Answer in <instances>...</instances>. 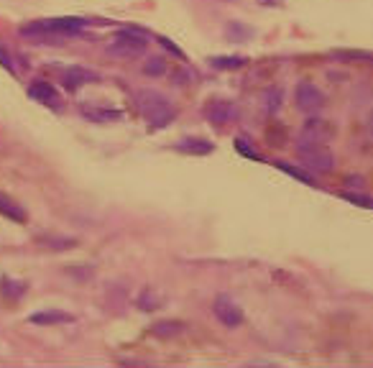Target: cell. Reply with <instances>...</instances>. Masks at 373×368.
Listing matches in <instances>:
<instances>
[{"label": "cell", "mask_w": 373, "mask_h": 368, "mask_svg": "<svg viewBox=\"0 0 373 368\" xmlns=\"http://www.w3.org/2000/svg\"><path fill=\"white\" fill-rule=\"evenodd\" d=\"M90 23L85 18H74V15H64V18H41V21H31L29 26H21L18 34L23 39L36 44H51L59 46V41L74 39L87 29Z\"/></svg>", "instance_id": "cell-1"}, {"label": "cell", "mask_w": 373, "mask_h": 368, "mask_svg": "<svg viewBox=\"0 0 373 368\" xmlns=\"http://www.w3.org/2000/svg\"><path fill=\"white\" fill-rule=\"evenodd\" d=\"M136 105L138 113L151 128H166L176 121V107L169 98H164L156 90H141L136 92Z\"/></svg>", "instance_id": "cell-2"}, {"label": "cell", "mask_w": 373, "mask_h": 368, "mask_svg": "<svg viewBox=\"0 0 373 368\" xmlns=\"http://www.w3.org/2000/svg\"><path fill=\"white\" fill-rule=\"evenodd\" d=\"M148 34L141 29H120L113 36V41L107 44V54L118 59H136L146 54L148 49Z\"/></svg>", "instance_id": "cell-3"}, {"label": "cell", "mask_w": 373, "mask_h": 368, "mask_svg": "<svg viewBox=\"0 0 373 368\" xmlns=\"http://www.w3.org/2000/svg\"><path fill=\"white\" fill-rule=\"evenodd\" d=\"M299 162L310 174H330L335 169V156L330 149H325V143H307V146H296Z\"/></svg>", "instance_id": "cell-4"}, {"label": "cell", "mask_w": 373, "mask_h": 368, "mask_svg": "<svg viewBox=\"0 0 373 368\" xmlns=\"http://www.w3.org/2000/svg\"><path fill=\"white\" fill-rule=\"evenodd\" d=\"M294 105L307 115H317L325 107V95L315 82H299L294 90Z\"/></svg>", "instance_id": "cell-5"}, {"label": "cell", "mask_w": 373, "mask_h": 368, "mask_svg": "<svg viewBox=\"0 0 373 368\" xmlns=\"http://www.w3.org/2000/svg\"><path fill=\"white\" fill-rule=\"evenodd\" d=\"M335 136V128L330 121H322V118H315L310 115V121L304 123L299 136H296V146H307V143H327Z\"/></svg>", "instance_id": "cell-6"}, {"label": "cell", "mask_w": 373, "mask_h": 368, "mask_svg": "<svg viewBox=\"0 0 373 368\" xmlns=\"http://www.w3.org/2000/svg\"><path fill=\"white\" fill-rule=\"evenodd\" d=\"M100 72L90 70V67H82V64H72V67H67L62 74V85L67 92H77L79 87L85 85H95V82H100Z\"/></svg>", "instance_id": "cell-7"}, {"label": "cell", "mask_w": 373, "mask_h": 368, "mask_svg": "<svg viewBox=\"0 0 373 368\" xmlns=\"http://www.w3.org/2000/svg\"><path fill=\"white\" fill-rule=\"evenodd\" d=\"M212 315H215V320H218L223 327H238L240 322H243V310H240L235 302H233L228 294H220L215 302H212Z\"/></svg>", "instance_id": "cell-8"}, {"label": "cell", "mask_w": 373, "mask_h": 368, "mask_svg": "<svg viewBox=\"0 0 373 368\" xmlns=\"http://www.w3.org/2000/svg\"><path fill=\"white\" fill-rule=\"evenodd\" d=\"M204 118L212 123L215 128H223L228 123L238 121V107L233 105L230 100H210L204 105Z\"/></svg>", "instance_id": "cell-9"}, {"label": "cell", "mask_w": 373, "mask_h": 368, "mask_svg": "<svg viewBox=\"0 0 373 368\" xmlns=\"http://www.w3.org/2000/svg\"><path fill=\"white\" fill-rule=\"evenodd\" d=\"M29 98L41 103V105L51 107V110H59L62 107V95L54 85H49L46 79H34L29 85Z\"/></svg>", "instance_id": "cell-10"}, {"label": "cell", "mask_w": 373, "mask_h": 368, "mask_svg": "<svg viewBox=\"0 0 373 368\" xmlns=\"http://www.w3.org/2000/svg\"><path fill=\"white\" fill-rule=\"evenodd\" d=\"M174 151H179V154H192V156H204L215 151V143L207 141V138L190 136V138H179V141L174 143Z\"/></svg>", "instance_id": "cell-11"}, {"label": "cell", "mask_w": 373, "mask_h": 368, "mask_svg": "<svg viewBox=\"0 0 373 368\" xmlns=\"http://www.w3.org/2000/svg\"><path fill=\"white\" fill-rule=\"evenodd\" d=\"M79 113H82V118H87L90 123H98V126H107V123H115L123 118L120 110H107V107H100V105H87Z\"/></svg>", "instance_id": "cell-12"}, {"label": "cell", "mask_w": 373, "mask_h": 368, "mask_svg": "<svg viewBox=\"0 0 373 368\" xmlns=\"http://www.w3.org/2000/svg\"><path fill=\"white\" fill-rule=\"evenodd\" d=\"M31 322L34 325H64V322H74L70 312H62V310H44V312H34L31 315Z\"/></svg>", "instance_id": "cell-13"}, {"label": "cell", "mask_w": 373, "mask_h": 368, "mask_svg": "<svg viewBox=\"0 0 373 368\" xmlns=\"http://www.w3.org/2000/svg\"><path fill=\"white\" fill-rule=\"evenodd\" d=\"M0 215L8 218V220H13V223H26V220H29L26 210H23L15 199H11L8 195H3V192H0Z\"/></svg>", "instance_id": "cell-14"}, {"label": "cell", "mask_w": 373, "mask_h": 368, "mask_svg": "<svg viewBox=\"0 0 373 368\" xmlns=\"http://www.w3.org/2000/svg\"><path fill=\"white\" fill-rule=\"evenodd\" d=\"M184 330H187V325L179 322V320H162V322H154V325H151V333H154L156 338H174V335L184 333Z\"/></svg>", "instance_id": "cell-15"}, {"label": "cell", "mask_w": 373, "mask_h": 368, "mask_svg": "<svg viewBox=\"0 0 373 368\" xmlns=\"http://www.w3.org/2000/svg\"><path fill=\"white\" fill-rule=\"evenodd\" d=\"M210 64L215 70L225 72V70H240V67H246L248 59L246 57H212Z\"/></svg>", "instance_id": "cell-16"}, {"label": "cell", "mask_w": 373, "mask_h": 368, "mask_svg": "<svg viewBox=\"0 0 373 368\" xmlns=\"http://www.w3.org/2000/svg\"><path fill=\"white\" fill-rule=\"evenodd\" d=\"M0 291H3V297H8V299H18V297H23L26 294V284L23 282H13V279H3L0 282Z\"/></svg>", "instance_id": "cell-17"}, {"label": "cell", "mask_w": 373, "mask_h": 368, "mask_svg": "<svg viewBox=\"0 0 373 368\" xmlns=\"http://www.w3.org/2000/svg\"><path fill=\"white\" fill-rule=\"evenodd\" d=\"M166 72H169V62L162 57H151L143 64V74H148V77H162Z\"/></svg>", "instance_id": "cell-18"}, {"label": "cell", "mask_w": 373, "mask_h": 368, "mask_svg": "<svg viewBox=\"0 0 373 368\" xmlns=\"http://www.w3.org/2000/svg\"><path fill=\"white\" fill-rule=\"evenodd\" d=\"M274 166H279V169L284 171V174H292L294 179H299V182H304V184H310V187H315V177H312L310 171H302V169H296V166H292V164H287V162H276Z\"/></svg>", "instance_id": "cell-19"}, {"label": "cell", "mask_w": 373, "mask_h": 368, "mask_svg": "<svg viewBox=\"0 0 373 368\" xmlns=\"http://www.w3.org/2000/svg\"><path fill=\"white\" fill-rule=\"evenodd\" d=\"M282 100H284V95H282V90H279V87H274V90L268 92L266 95V100H263V103H266V113L268 115H276L279 113V110H282Z\"/></svg>", "instance_id": "cell-20"}, {"label": "cell", "mask_w": 373, "mask_h": 368, "mask_svg": "<svg viewBox=\"0 0 373 368\" xmlns=\"http://www.w3.org/2000/svg\"><path fill=\"white\" fill-rule=\"evenodd\" d=\"M159 305H162V299H159V297H151V289H146V291L141 294V297H138V307H141L143 312L156 310Z\"/></svg>", "instance_id": "cell-21"}, {"label": "cell", "mask_w": 373, "mask_h": 368, "mask_svg": "<svg viewBox=\"0 0 373 368\" xmlns=\"http://www.w3.org/2000/svg\"><path fill=\"white\" fill-rule=\"evenodd\" d=\"M0 64H3V70L8 72V74H18V70H15V62H13V57H11V54H8L6 49H3V46H0Z\"/></svg>", "instance_id": "cell-22"}, {"label": "cell", "mask_w": 373, "mask_h": 368, "mask_svg": "<svg viewBox=\"0 0 373 368\" xmlns=\"http://www.w3.org/2000/svg\"><path fill=\"white\" fill-rule=\"evenodd\" d=\"M251 146H254V143L248 141V138H243V136H238V138H235V149H238L243 156H251V159H256V151L251 149Z\"/></svg>", "instance_id": "cell-23"}, {"label": "cell", "mask_w": 373, "mask_h": 368, "mask_svg": "<svg viewBox=\"0 0 373 368\" xmlns=\"http://www.w3.org/2000/svg\"><path fill=\"white\" fill-rule=\"evenodd\" d=\"M162 44H164V49H169L174 57H179V59H184V54H182V49H176L174 44L169 41V39H162Z\"/></svg>", "instance_id": "cell-24"}, {"label": "cell", "mask_w": 373, "mask_h": 368, "mask_svg": "<svg viewBox=\"0 0 373 368\" xmlns=\"http://www.w3.org/2000/svg\"><path fill=\"white\" fill-rule=\"evenodd\" d=\"M368 131H371V133H373V113L368 115Z\"/></svg>", "instance_id": "cell-25"}, {"label": "cell", "mask_w": 373, "mask_h": 368, "mask_svg": "<svg viewBox=\"0 0 373 368\" xmlns=\"http://www.w3.org/2000/svg\"><path fill=\"white\" fill-rule=\"evenodd\" d=\"M259 3H263V6H276V0H259Z\"/></svg>", "instance_id": "cell-26"}]
</instances>
